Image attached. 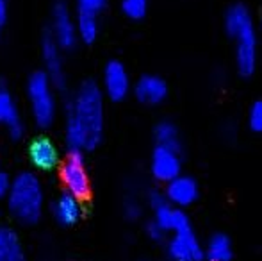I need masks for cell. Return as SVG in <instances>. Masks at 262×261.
Wrapping results in <instances>:
<instances>
[{
  "label": "cell",
  "mask_w": 262,
  "mask_h": 261,
  "mask_svg": "<svg viewBox=\"0 0 262 261\" xmlns=\"http://www.w3.org/2000/svg\"><path fill=\"white\" fill-rule=\"evenodd\" d=\"M104 136V95L88 81L79 88L70 108L66 139L70 150H93Z\"/></svg>",
  "instance_id": "1"
},
{
  "label": "cell",
  "mask_w": 262,
  "mask_h": 261,
  "mask_svg": "<svg viewBox=\"0 0 262 261\" xmlns=\"http://www.w3.org/2000/svg\"><path fill=\"white\" fill-rule=\"evenodd\" d=\"M225 29L234 43L235 68L243 77L255 73L259 61V34L250 9L243 4H235L225 14Z\"/></svg>",
  "instance_id": "2"
},
{
  "label": "cell",
  "mask_w": 262,
  "mask_h": 261,
  "mask_svg": "<svg viewBox=\"0 0 262 261\" xmlns=\"http://www.w3.org/2000/svg\"><path fill=\"white\" fill-rule=\"evenodd\" d=\"M7 204L13 216L21 224H34L43 211V188L39 179L31 172H21L11 181Z\"/></svg>",
  "instance_id": "3"
},
{
  "label": "cell",
  "mask_w": 262,
  "mask_h": 261,
  "mask_svg": "<svg viewBox=\"0 0 262 261\" xmlns=\"http://www.w3.org/2000/svg\"><path fill=\"white\" fill-rule=\"evenodd\" d=\"M27 95L36 124L39 127H49L55 118V97L54 84L47 72L32 73L27 83Z\"/></svg>",
  "instance_id": "4"
},
{
  "label": "cell",
  "mask_w": 262,
  "mask_h": 261,
  "mask_svg": "<svg viewBox=\"0 0 262 261\" xmlns=\"http://www.w3.org/2000/svg\"><path fill=\"white\" fill-rule=\"evenodd\" d=\"M61 181L66 186L70 195L77 197L79 200L90 197L91 186L88 177L86 167H84L82 152L79 150H70L68 157L61 167Z\"/></svg>",
  "instance_id": "5"
},
{
  "label": "cell",
  "mask_w": 262,
  "mask_h": 261,
  "mask_svg": "<svg viewBox=\"0 0 262 261\" xmlns=\"http://www.w3.org/2000/svg\"><path fill=\"white\" fill-rule=\"evenodd\" d=\"M150 206L154 208V222L166 234H173L177 231H182L191 226L186 211L171 206L161 193H152L150 195Z\"/></svg>",
  "instance_id": "6"
},
{
  "label": "cell",
  "mask_w": 262,
  "mask_h": 261,
  "mask_svg": "<svg viewBox=\"0 0 262 261\" xmlns=\"http://www.w3.org/2000/svg\"><path fill=\"white\" fill-rule=\"evenodd\" d=\"M168 254L171 261H204V245L189 226L171 234L168 242Z\"/></svg>",
  "instance_id": "7"
},
{
  "label": "cell",
  "mask_w": 262,
  "mask_h": 261,
  "mask_svg": "<svg viewBox=\"0 0 262 261\" xmlns=\"http://www.w3.org/2000/svg\"><path fill=\"white\" fill-rule=\"evenodd\" d=\"M150 170L152 175L161 183H169L180 175L182 172V159H180V150L168 149V147L157 145L152 154V161H150Z\"/></svg>",
  "instance_id": "8"
},
{
  "label": "cell",
  "mask_w": 262,
  "mask_h": 261,
  "mask_svg": "<svg viewBox=\"0 0 262 261\" xmlns=\"http://www.w3.org/2000/svg\"><path fill=\"white\" fill-rule=\"evenodd\" d=\"M50 36L54 38V42L59 45V49H72L77 43V29L75 22H73L70 9L66 7V4L59 2L55 4L54 13H52V32Z\"/></svg>",
  "instance_id": "9"
},
{
  "label": "cell",
  "mask_w": 262,
  "mask_h": 261,
  "mask_svg": "<svg viewBox=\"0 0 262 261\" xmlns=\"http://www.w3.org/2000/svg\"><path fill=\"white\" fill-rule=\"evenodd\" d=\"M164 198L171 206L186 209L198 198V183L189 175H177L169 183H166Z\"/></svg>",
  "instance_id": "10"
},
{
  "label": "cell",
  "mask_w": 262,
  "mask_h": 261,
  "mask_svg": "<svg viewBox=\"0 0 262 261\" xmlns=\"http://www.w3.org/2000/svg\"><path fill=\"white\" fill-rule=\"evenodd\" d=\"M130 91V77L120 61H111L104 70V93L111 101H123Z\"/></svg>",
  "instance_id": "11"
},
{
  "label": "cell",
  "mask_w": 262,
  "mask_h": 261,
  "mask_svg": "<svg viewBox=\"0 0 262 261\" xmlns=\"http://www.w3.org/2000/svg\"><path fill=\"white\" fill-rule=\"evenodd\" d=\"M43 61H45L47 75L50 77L54 86L62 88L64 86V66H62V57H61V49L54 42V38L50 34H45L43 38Z\"/></svg>",
  "instance_id": "12"
},
{
  "label": "cell",
  "mask_w": 262,
  "mask_h": 261,
  "mask_svg": "<svg viewBox=\"0 0 262 261\" xmlns=\"http://www.w3.org/2000/svg\"><path fill=\"white\" fill-rule=\"evenodd\" d=\"M134 93L139 102L146 106H157L168 95V86L166 83L157 75H143L141 79L136 83Z\"/></svg>",
  "instance_id": "13"
},
{
  "label": "cell",
  "mask_w": 262,
  "mask_h": 261,
  "mask_svg": "<svg viewBox=\"0 0 262 261\" xmlns=\"http://www.w3.org/2000/svg\"><path fill=\"white\" fill-rule=\"evenodd\" d=\"M29 157L39 170H52L59 163V152L49 138H38L29 147Z\"/></svg>",
  "instance_id": "14"
},
{
  "label": "cell",
  "mask_w": 262,
  "mask_h": 261,
  "mask_svg": "<svg viewBox=\"0 0 262 261\" xmlns=\"http://www.w3.org/2000/svg\"><path fill=\"white\" fill-rule=\"evenodd\" d=\"M0 124L9 129L13 138H20L21 136L24 126H21L20 113H18L13 95L6 88H0Z\"/></svg>",
  "instance_id": "15"
},
{
  "label": "cell",
  "mask_w": 262,
  "mask_h": 261,
  "mask_svg": "<svg viewBox=\"0 0 262 261\" xmlns=\"http://www.w3.org/2000/svg\"><path fill=\"white\" fill-rule=\"evenodd\" d=\"M0 261H25L24 247L16 231L0 226Z\"/></svg>",
  "instance_id": "16"
},
{
  "label": "cell",
  "mask_w": 262,
  "mask_h": 261,
  "mask_svg": "<svg viewBox=\"0 0 262 261\" xmlns=\"http://www.w3.org/2000/svg\"><path fill=\"white\" fill-rule=\"evenodd\" d=\"M80 213H82V206L77 197L64 193L57 198V202L54 204V216L59 224L62 226H72L77 220L80 218Z\"/></svg>",
  "instance_id": "17"
},
{
  "label": "cell",
  "mask_w": 262,
  "mask_h": 261,
  "mask_svg": "<svg viewBox=\"0 0 262 261\" xmlns=\"http://www.w3.org/2000/svg\"><path fill=\"white\" fill-rule=\"evenodd\" d=\"M232 254V242L225 234H214L204 247V261H230Z\"/></svg>",
  "instance_id": "18"
},
{
  "label": "cell",
  "mask_w": 262,
  "mask_h": 261,
  "mask_svg": "<svg viewBox=\"0 0 262 261\" xmlns=\"http://www.w3.org/2000/svg\"><path fill=\"white\" fill-rule=\"evenodd\" d=\"M77 38H80L84 43H93L98 36V20L97 13L91 11H80L77 14Z\"/></svg>",
  "instance_id": "19"
},
{
  "label": "cell",
  "mask_w": 262,
  "mask_h": 261,
  "mask_svg": "<svg viewBox=\"0 0 262 261\" xmlns=\"http://www.w3.org/2000/svg\"><path fill=\"white\" fill-rule=\"evenodd\" d=\"M156 142L161 147L180 150V132L177 129L175 124L171 122H161L156 127Z\"/></svg>",
  "instance_id": "20"
},
{
  "label": "cell",
  "mask_w": 262,
  "mask_h": 261,
  "mask_svg": "<svg viewBox=\"0 0 262 261\" xmlns=\"http://www.w3.org/2000/svg\"><path fill=\"white\" fill-rule=\"evenodd\" d=\"M121 9L130 20H141L148 11V0H121Z\"/></svg>",
  "instance_id": "21"
},
{
  "label": "cell",
  "mask_w": 262,
  "mask_h": 261,
  "mask_svg": "<svg viewBox=\"0 0 262 261\" xmlns=\"http://www.w3.org/2000/svg\"><path fill=\"white\" fill-rule=\"evenodd\" d=\"M248 126L252 131L262 132V101H257L248 111Z\"/></svg>",
  "instance_id": "22"
},
{
  "label": "cell",
  "mask_w": 262,
  "mask_h": 261,
  "mask_svg": "<svg viewBox=\"0 0 262 261\" xmlns=\"http://www.w3.org/2000/svg\"><path fill=\"white\" fill-rule=\"evenodd\" d=\"M107 0H77L80 11H91V13H98L105 7Z\"/></svg>",
  "instance_id": "23"
},
{
  "label": "cell",
  "mask_w": 262,
  "mask_h": 261,
  "mask_svg": "<svg viewBox=\"0 0 262 261\" xmlns=\"http://www.w3.org/2000/svg\"><path fill=\"white\" fill-rule=\"evenodd\" d=\"M146 234H148V236L152 238V240H156V242L162 240V238L166 236V233L157 226L156 222H154V220H152V222H148V226H146Z\"/></svg>",
  "instance_id": "24"
},
{
  "label": "cell",
  "mask_w": 262,
  "mask_h": 261,
  "mask_svg": "<svg viewBox=\"0 0 262 261\" xmlns=\"http://www.w3.org/2000/svg\"><path fill=\"white\" fill-rule=\"evenodd\" d=\"M139 213H141V208H139V204L136 200H128L127 204H125V215H127L128 218H138Z\"/></svg>",
  "instance_id": "25"
},
{
  "label": "cell",
  "mask_w": 262,
  "mask_h": 261,
  "mask_svg": "<svg viewBox=\"0 0 262 261\" xmlns=\"http://www.w3.org/2000/svg\"><path fill=\"white\" fill-rule=\"evenodd\" d=\"M9 186H11V181H9V177H7V174L6 172H0V198L7 195Z\"/></svg>",
  "instance_id": "26"
},
{
  "label": "cell",
  "mask_w": 262,
  "mask_h": 261,
  "mask_svg": "<svg viewBox=\"0 0 262 261\" xmlns=\"http://www.w3.org/2000/svg\"><path fill=\"white\" fill-rule=\"evenodd\" d=\"M7 20V0H0V27H4Z\"/></svg>",
  "instance_id": "27"
}]
</instances>
